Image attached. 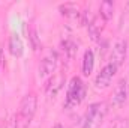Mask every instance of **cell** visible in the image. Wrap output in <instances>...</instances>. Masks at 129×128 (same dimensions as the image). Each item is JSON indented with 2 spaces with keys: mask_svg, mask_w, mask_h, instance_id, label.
Segmentation results:
<instances>
[{
  "mask_svg": "<svg viewBox=\"0 0 129 128\" xmlns=\"http://www.w3.org/2000/svg\"><path fill=\"white\" fill-rule=\"evenodd\" d=\"M36 107H38V98L36 95L30 92L21 99L20 104V110H18V125L21 128H29V125L32 124L33 116L36 113Z\"/></svg>",
  "mask_w": 129,
  "mask_h": 128,
  "instance_id": "cell-1",
  "label": "cell"
},
{
  "mask_svg": "<svg viewBox=\"0 0 129 128\" xmlns=\"http://www.w3.org/2000/svg\"><path fill=\"white\" fill-rule=\"evenodd\" d=\"M108 113V105L105 102H93L83 119L81 128H99Z\"/></svg>",
  "mask_w": 129,
  "mask_h": 128,
  "instance_id": "cell-3",
  "label": "cell"
},
{
  "mask_svg": "<svg viewBox=\"0 0 129 128\" xmlns=\"http://www.w3.org/2000/svg\"><path fill=\"white\" fill-rule=\"evenodd\" d=\"M93 66H95V54L92 50H87L84 53V57H83V72L84 75H90L92 71H93Z\"/></svg>",
  "mask_w": 129,
  "mask_h": 128,
  "instance_id": "cell-10",
  "label": "cell"
},
{
  "mask_svg": "<svg viewBox=\"0 0 129 128\" xmlns=\"http://www.w3.org/2000/svg\"><path fill=\"white\" fill-rule=\"evenodd\" d=\"M9 53L15 57H20L23 56V51H24V45H23V41L21 38L17 35V33H12L11 38H9Z\"/></svg>",
  "mask_w": 129,
  "mask_h": 128,
  "instance_id": "cell-8",
  "label": "cell"
},
{
  "mask_svg": "<svg viewBox=\"0 0 129 128\" xmlns=\"http://www.w3.org/2000/svg\"><path fill=\"white\" fill-rule=\"evenodd\" d=\"M62 86H63V75L62 74L53 75V80L47 86V94H48V96H56L57 92L62 89Z\"/></svg>",
  "mask_w": 129,
  "mask_h": 128,
  "instance_id": "cell-9",
  "label": "cell"
},
{
  "mask_svg": "<svg viewBox=\"0 0 129 128\" xmlns=\"http://www.w3.org/2000/svg\"><path fill=\"white\" fill-rule=\"evenodd\" d=\"M117 69H119V68H117L116 65L107 63L102 69H101V72L96 75V78H95V86H96L98 89H105V88L111 83V80L114 78Z\"/></svg>",
  "mask_w": 129,
  "mask_h": 128,
  "instance_id": "cell-7",
  "label": "cell"
},
{
  "mask_svg": "<svg viewBox=\"0 0 129 128\" xmlns=\"http://www.w3.org/2000/svg\"><path fill=\"white\" fill-rule=\"evenodd\" d=\"M128 53V41L126 39H117L111 48V56H110V63L116 65L117 68L123 65Z\"/></svg>",
  "mask_w": 129,
  "mask_h": 128,
  "instance_id": "cell-5",
  "label": "cell"
},
{
  "mask_svg": "<svg viewBox=\"0 0 129 128\" xmlns=\"http://www.w3.org/2000/svg\"><path fill=\"white\" fill-rule=\"evenodd\" d=\"M5 128H18V119H17V116H12V118L6 122Z\"/></svg>",
  "mask_w": 129,
  "mask_h": 128,
  "instance_id": "cell-15",
  "label": "cell"
},
{
  "mask_svg": "<svg viewBox=\"0 0 129 128\" xmlns=\"http://www.w3.org/2000/svg\"><path fill=\"white\" fill-rule=\"evenodd\" d=\"M53 128H63V125H60V124H57V125H54Z\"/></svg>",
  "mask_w": 129,
  "mask_h": 128,
  "instance_id": "cell-16",
  "label": "cell"
},
{
  "mask_svg": "<svg viewBox=\"0 0 129 128\" xmlns=\"http://www.w3.org/2000/svg\"><path fill=\"white\" fill-rule=\"evenodd\" d=\"M60 11H62L63 15L71 17V18H77V17L80 15L78 8H77L75 5H62V6H60Z\"/></svg>",
  "mask_w": 129,
  "mask_h": 128,
  "instance_id": "cell-13",
  "label": "cell"
},
{
  "mask_svg": "<svg viewBox=\"0 0 129 128\" xmlns=\"http://www.w3.org/2000/svg\"><path fill=\"white\" fill-rule=\"evenodd\" d=\"M113 11H114V3L113 2H104L101 5V9H99L102 20H105V21L110 20L113 17Z\"/></svg>",
  "mask_w": 129,
  "mask_h": 128,
  "instance_id": "cell-11",
  "label": "cell"
},
{
  "mask_svg": "<svg viewBox=\"0 0 129 128\" xmlns=\"http://www.w3.org/2000/svg\"><path fill=\"white\" fill-rule=\"evenodd\" d=\"M57 62H59V56L56 51H50L39 63V68H38V75L41 80L44 78H48L51 75H54V71L57 68Z\"/></svg>",
  "mask_w": 129,
  "mask_h": 128,
  "instance_id": "cell-4",
  "label": "cell"
},
{
  "mask_svg": "<svg viewBox=\"0 0 129 128\" xmlns=\"http://www.w3.org/2000/svg\"><path fill=\"white\" fill-rule=\"evenodd\" d=\"M86 96V86L80 77H74L68 84V92L64 98V109H74L81 104Z\"/></svg>",
  "mask_w": 129,
  "mask_h": 128,
  "instance_id": "cell-2",
  "label": "cell"
},
{
  "mask_svg": "<svg viewBox=\"0 0 129 128\" xmlns=\"http://www.w3.org/2000/svg\"><path fill=\"white\" fill-rule=\"evenodd\" d=\"M128 96H129L128 80L126 78H122V80H119V83L114 88V92L111 95V104L114 107H122L128 101Z\"/></svg>",
  "mask_w": 129,
  "mask_h": 128,
  "instance_id": "cell-6",
  "label": "cell"
},
{
  "mask_svg": "<svg viewBox=\"0 0 129 128\" xmlns=\"http://www.w3.org/2000/svg\"><path fill=\"white\" fill-rule=\"evenodd\" d=\"M111 128H129V121L126 118H120L111 125Z\"/></svg>",
  "mask_w": 129,
  "mask_h": 128,
  "instance_id": "cell-14",
  "label": "cell"
},
{
  "mask_svg": "<svg viewBox=\"0 0 129 128\" xmlns=\"http://www.w3.org/2000/svg\"><path fill=\"white\" fill-rule=\"evenodd\" d=\"M77 44L74 42V41H71V39H68V41H64L63 42V51L66 53V56L69 57V59H74V56L77 54Z\"/></svg>",
  "mask_w": 129,
  "mask_h": 128,
  "instance_id": "cell-12",
  "label": "cell"
}]
</instances>
